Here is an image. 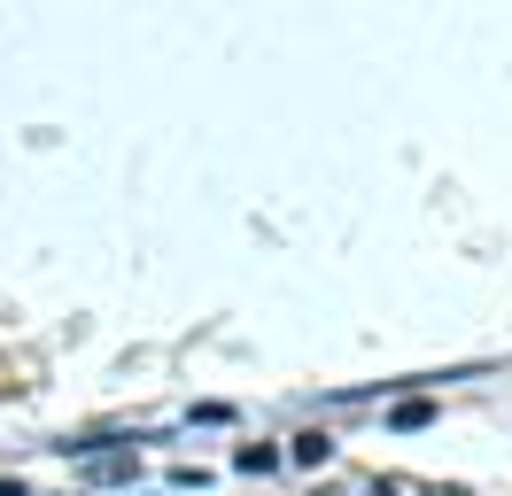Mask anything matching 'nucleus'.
Here are the masks:
<instances>
[{"instance_id": "7ed1b4c3", "label": "nucleus", "mask_w": 512, "mask_h": 496, "mask_svg": "<svg viewBox=\"0 0 512 496\" xmlns=\"http://www.w3.org/2000/svg\"><path fill=\"white\" fill-rule=\"evenodd\" d=\"M0 496H24V489H16V481H0Z\"/></svg>"}, {"instance_id": "f257e3e1", "label": "nucleus", "mask_w": 512, "mask_h": 496, "mask_svg": "<svg viewBox=\"0 0 512 496\" xmlns=\"http://www.w3.org/2000/svg\"><path fill=\"white\" fill-rule=\"evenodd\" d=\"M427 419H435V403H427V396H412V403H396V427H427Z\"/></svg>"}, {"instance_id": "f03ea898", "label": "nucleus", "mask_w": 512, "mask_h": 496, "mask_svg": "<svg viewBox=\"0 0 512 496\" xmlns=\"http://www.w3.org/2000/svg\"><path fill=\"white\" fill-rule=\"evenodd\" d=\"M233 465H241V473H272V465H280V458H272V450H256V442H249V450H241V458H233Z\"/></svg>"}]
</instances>
